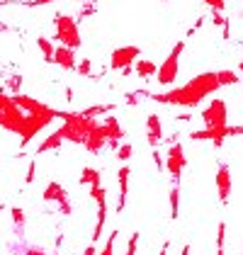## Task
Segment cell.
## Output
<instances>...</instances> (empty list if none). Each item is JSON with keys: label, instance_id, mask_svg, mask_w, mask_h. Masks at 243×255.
I'll return each mask as SVG.
<instances>
[{"label": "cell", "instance_id": "36", "mask_svg": "<svg viewBox=\"0 0 243 255\" xmlns=\"http://www.w3.org/2000/svg\"><path fill=\"white\" fill-rule=\"evenodd\" d=\"M34 173H37V163L32 160V163H29V170H27V177H24V180H27V185L34 180Z\"/></svg>", "mask_w": 243, "mask_h": 255}, {"label": "cell", "instance_id": "35", "mask_svg": "<svg viewBox=\"0 0 243 255\" xmlns=\"http://www.w3.org/2000/svg\"><path fill=\"white\" fill-rule=\"evenodd\" d=\"M49 2H56V0H27L24 5L27 7H39V5H49Z\"/></svg>", "mask_w": 243, "mask_h": 255}, {"label": "cell", "instance_id": "1", "mask_svg": "<svg viewBox=\"0 0 243 255\" xmlns=\"http://www.w3.org/2000/svg\"><path fill=\"white\" fill-rule=\"evenodd\" d=\"M222 85L217 78V71H207V73L190 78L180 88H173V90H165V93H153V95H146V98H151L153 102H161V105H173V107H197V105H202L204 98H209Z\"/></svg>", "mask_w": 243, "mask_h": 255}, {"label": "cell", "instance_id": "5", "mask_svg": "<svg viewBox=\"0 0 243 255\" xmlns=\"http://www.w3.org/2000/svg\"><path fill=\"white\" fill-rule=\"evenodd\" d=\"M54 27H56V39L68 46V49H78L81 46V32H78V22L71 15H56L54 17Z\"/></svg>", "mask_w": 243, "mask_h": 255}, {"label": "cell", "instance_id": "10", "mask_svg": "<svg viewBox=\"0 0 243 255\" xmlns=\"http://www.w3.org/2000/svg\"><path fill=\"white\" fill-rule=\"evenodd\" d=\"M202 122L207 129H212V127H224L226 124V102L224 100H212L209 102V107L202 110Z\"/></svg>", "mask_w": 243, "mask_h": 255}, {"label": "cell", "instance_id": "8", "mask_svg": "<svg viewBox=\"0 0 243 255\" xmlns=\"http://www.w3.org/2000/svg\"><path fill=\"white\" fill-rule=\"evenodd\" d=\"M187 165V158H185V151H182L180 143H173L168 148V160H165V168L173 177V185H180V177H182V168Z\"/></svg>", "mask_w": 243, "mask_h": 255}, {"label": "cell", "instance_id": "4", "mask_svg": "<svg viewBox=\"0 0 243 255\" xmlns=\"http://www.w3.org/2000/svg\"><path fill=\"white\" fill-rule=\"evenodd\" d=\"M24 122H27V115L17 107V102L10 98V95L0 93V129L22 136V131H24Z\"/></svg>", "mask_w": 243, "mask_h": 255}, {"label": "cell", "instance_id": "7", "mask_svg": "<svg viewBox=\"0 0 243 255\" xmlns=\"http://www.w3.org/2000/svg\"><path fill=\"white\" fill-rule=\"evenodd\" d=\"M243 134V127H229V124H224V127H212V129H200V131H192L190 138L192 141H212L217 148H222L224 146V138L226 136H239Z\"/></svg>", "mask_w": 243, "mask_h": 255}, {"label": "cell", "instance_id": "13", "mask_svg": "<svg viewBox=\"0 0 243 255\" xmlns=\"http://www.w3.org/2000/svg\"><path fill=\"white\" fill-rule=\"evenodd\" d=\"M217 192H219L222 204H226L229 195H231V170H229V165H219V170H217Z\"/></svg>", "mask_w": 243, "mask_h": 255}, {"label": "cell", "instance_id": "11", "mask_svg": "<svg viewBox=\"0 0 243 255\" xmlns=\"http://www.w3.org/2000/svg\"><path fill=\"white\" fill-rule=\"evenodd\" d=\"M100 131L102 136L107 138V143L110 146H120V141L124 138V129L120 127V122L117 117H105L100 122Z\"/></svg>", "mask_w": 243, "mask_h": 255}, {"label": "cell", "instance_id": "9", "mask_svg": "<svg viewBox=\"0 0 243 255\" xmlns=\"http://www.w3.org/2000/svg\"><path fill=\"white\" fill-rule=\"evenodd\" d=\"M139 54H141V49L134 46V44H129V46H117V49L112 51L110 68H112V71H124V68H129L134 61L139 59Z\"/></svg>", "mask_w": 243, "mask_h": 255}, {"label": "cell", "instance_id": "6", "mask_svg": "<svg viewBox=\"0 0 243 255\" xmlns=\"http://www.w3.org/2000/svg\"><path fill=\"white\" fill-rule=\"evenodd\" d=\"M182 51H185V41H178V44L173 46V51L168 54V59L158 66V71H156V80H158L161 85H173V83H175L178 71H180V54Z\"/></svg>", "mask_w": 243, "mask_h": 255}, {"label": "cell", "instance_id": "12", "mask_svg": "<svg viewBox=\"0 0 243 255\" xmlns=\"http://www.w3.org/2000/svg\"><path fill=\"white\" fill-rule=\"evenodd\" d=\"M54 63L63 68V71H76V49H68V46H56L54 49Z\"/></svg>", "mask_w": 243, "mask_h": 255}, {"label": "cell", "instance_id": "39", "mask_svg": "<svg viewBox=\"0 0 243 255\" xmlns=\"http://www.w3.org/2000/svg\"><path fill=\"white\" fill-rule=\"evenodd\" d=\"M83 255H95V243H93V246H88V248H85V253Z\"/></svg>", "mask_w": 243, "mask_h": 255}, {"label": "cell", "instance_id": "30", "mask_svg": "<svg viewBox=\"0 0 243 255\" xmlns=\"http://www.w3.org/2000/svg\"><path fill=\"white\" fill-rule=\"evenodd\" d=\"M136 246H139V234H134L129 238V246H126V253L124 255H136Z\"/></svg>", "mask_w": 243, "mask_h": 255}, {"label": "cell", "instance_id": "45", "mask_svg": "<svg viewBox=\"0 0 243 255\" xmlns=\"http://www.w3.org/2000/svg\"><path fill=\"white\" fill-rule=\"evenodd\" d=\"M163 2H165V0H163Z\"/></svg>", "mask_w": 243, "mask_h": 255}, {"label": "cell", "instance_id": "22", "mask_svg": "<svg viewBox=\"0 0 243 255\" xmlns=\"http://www.w3.org/2000/svg\"><path fill=\"white\" fill-rule=\"evenodd\" d=\"M37 46L41 49L44 61H46V63H54V44L46 39V37H39V39H37Z\"/></svg>", "mask_w": 243, "mask_h": 255}, {"label": "cell", "instance_id": "41", "mask_svg": "<svg viewBox=\"0 0 243 255\" xmlns=\"http://www.w3.org/2000/svg\"><path fill=\"white\" fill-rule=\"evenodd\" d=\"M161 255H168V243L163 246V251H161Z\"/></svg>", "mask_w": 243, "mask_h": 255}, {"label": "cell", "instance_id": "19", "mask_svg": "<svg viewBox=\"0 0 243 255\" xmlns=\"http://www.w3.org/2000/svg\"><path fill=\"white\" fill-rule=\"evenodd\" d=\"M134 71H136V76L139 78H151V76H156V71H158V66L153 63V61H148V59H141V61H136V66H134Z\"/></svg>", "mask_w": 243, "mask_h": 255}, {"label": "cell", "instance_id": "38", "mask_svg": "<svg viewBox=\"0 0 243 255\" xmlns=\"http://www.w3.org/2000/svg\"><path fill=\"white\" fill-rule=\"evenodd\" d=\"M214 22H217V24H224V22H226V20H224V17H222V15L217 12V10H214Z\"/></svg>", "mask_w": 243, "mask_h": 255}, {"label": "cell", "instance_id": "37", "mask_svg": "<svg viewBox=\"0 0 243 255\" xmlns=\"http://www.w3.org/2000/svg\"><path fill=\"white\" fill-rule=\"evenodd\" d=\"M153 160H156L158 170H163V160H161V153H158V151H153Z\"/></svg>", "mask_w": 243, "mask_h": 255}, {"label": "cell", "instance_id": "29", "mask_svg": "<svg viewBox=\"0 0 243 255\" xmlns=\"http://www.w3.org/2000/svg\"><path fill=\"white\" fill-rule=\"evenodd\" d=\"M90 197L95 199V202H100V199H107V190L105 187H90Z\"/></svg>", "mask_w": 243, "mask_h": 255}, {"label": "cell", "instance_id": "17", "mask_svg": "<svg viewBox=\"0 0 243 255\" xmlns=\"http://www.w3.org/2000/svg\"><path fill=\"white\" fill-rule=\"evenodd\" d=\"M105 219H107V199L98 202V221H95V231H93V243H98L105 231Z\"/></svg>", "mask_w": 243, "mask_h": 255}, {"label": "cell", "instance_id": "26", "mask_svg": "<svg viewBox=\"0 0 243 255\" xmlns=\"http://www.w3.org/2000/svg\"><path fill=\"white\" fill-rule=\"evenodd\" d=\"M117 236H120V231H112L110 238H107V243H105V248L98 255H115V241H117Z\"/></svg>", "mask_w": 243, "mask_h": 255}, {"label": "cell", "instance_id": "34", "mask_svg": "<svg viewBox=\"0 0 243 255\" xmlns=\"http://www.w3.org/2000/svg\"><path fill=\"white\" fill-rule=\"evenodd\" d=\"M61 207H59V214H71V212H73V209H71V202H68V199H63V202H59Z\"/></svg>", "mask_w": 243, "mask_h": 255}, {"label": "cell", "instance_id": "25", "mask_svg": "<svg viewBox=\"0 0 243 255\" xmlns=\"http://www.w3.org/2000/svg\"><path fill=\"white\" fill-rule=\"evenodd\" d=\"M131 156H134V146H131V143H122V146H117V158H120L122 163H126Z\"/></svg>", "mask_w": 243, "mask_h": 255}, {"label": "cell", "instance_id": "40", "mask_svg": "<svg viewBox=\"0 0 243 255\" xmlns=\"http://www.w3.org/2000/svg\"><path fill=\"white\" fill-rule=\"evenodd\" d=\"M180 255H190V246H185V248H182V253Z\"/></svg>", "mask_w": 243, "mask_h": 255}, {"label": "cell", "instance_id": "2", "mask_svg": "<svg viewBox=\"0 0 243 255\" xmlns=\"http://www.w3.org/2000/svg\"><path fill=\"white\" fill-rule=\"evenodd\" d=\"M12 100L17 102V107L27 115L24 131H22V136H20V146L24 148L41 129H46L54 119H59V110H54V107H49V105H44V102H39V100H34V98H27V95H15Z\"/></svg>", "mask_w": 243, "mask_h": 255}, {"label": "cell", "instance_id": "16", "mask_svg": "<svg viewBox=\"0 0 243 255\" xmlns=\"http://www.w3.org/2000/svg\"><path fill=\"white\" fill-rule=\"evenodd\" d=\"M41 197H44V202H63V199H68V195H66V187H63V185H59V182H49V185L44 187Z\"/></svg>", "mask_w": 243, "mask_h": 255}, {"label": "cell", "instance_id": "18", "mask_svg": "<svg viewBox=\"0 0 243 255\" xmlns=\"http://www.w3.org/2000/svg\"><path fill=\"white\" fill-rule=\"evenodd\" d=\"M61 143H63V136H61L59 129H56L54 134H49V136H46L39 143V148H37V156H39V153H46V151H56V148H61Z\"/></svg>", "mask_w": 243, "mask_h": 255}, {"label": "cell", "instance_id": "31", "mask_svg": "<svg viewBox=\"0 0 243 255\" xmlns=\"http://www.w3.org/2000/svg\"><path fill=\"white\" fill-rule=\"evenodd\" d=\"M20 253H22V255H46V251H41V248H34V246H27V248H22Z\"/></svg>", "mask_w": 243, "mask_h": 255}, {"label": "cell", "instance_id": "21", "mask_svg": "<svg viewBox=\"0 0 243 255\" xmlns=\"http://www.w3.org/2000/svg\"><path fill=\"white\" fill-rule=\"evenodd\" d=\"M180 214V185H173L170 187V216L178 219Z\"/></svg>", "mask_w": 243, "mask_h": 255}, {"label": "cell", "instance_id": "27", "mask_svg": "<svg viewBox=\"0 0 243 255\" xmlns=\"http://www.w3.org/2000/svg\"><path fill=\"white\" fill-rule=\"evenodd\" d=\"M12 219H15L17 231H22V226H24V212H22L20 207H12Z\"/></svg>", "mask_w": 243, "mask_h": 255}, {"label": "cell", "instance_id": "33", "mask_svg": "<svg viewBox=\"0 0 243 255\" xmlns=\"http://www.w3.org/2000/svg\"><path fill=\"white\" fill-rule=\"evenodd\" d=\"M20 85H22L20 76H12V78L7 80V88H10V90H20Z\"/></svg>", "mask_w": 243, "mask_h": 255}, {"label": "cell", "instance_id": "32", "mask_svg": "<svg viewBox=\"0 0 243 255\" xmlns=\"http://www.w3.org/2000/svg\"><path fill=\"white\" fill-rule=\"evenodd\" d=\"M202 2H207V5H209L212 10H217V12H222V10H224V5H226L224 0H202Z\"/></svg>", "mask_w": 243, "mask_h": 255}, {"label": "cell", "instance_id": "23", "mask_svg": "<svg viewBox=\"0 0 243 255\" xmlns=\"http://www.w3.org/2000/svg\"><path fill=\"white\" fill-rule=\"evenodd\" d=\"M110 110H115V105H93V107L83 110V115L90 119H98V117H102V115H107Z\"/></svg>", "mask_w": 243, "mask_h": 255}, {"label": "cell", "instance_id": "24", "mask_svg": "<svg viewBox=\"0 0 243 255\" xmlns=\"http://www.w3.org/2000/svg\"><path fill=\"white\" fill-rule=\"evenodd\" d=\"M217 78H219V85H236L239 83V76L234 71H217Z\"/></svg>", "mask_w": 243, "mask_h": 255}, {"label": "cell", "instance_id": "3", "mask_svg": "<svg viewBox=\"0 0 243 255\" xmlns=\"http://www.w3.org/2000/svg\"><path fill=\"white\" fill-rule=\"evenodd\" d=\"M59 119H63V124L59 127V134L63 136V141H71L78 146H85L90 134L100 127L98 119L85 117L83 112H59Z\"/></svg>", "mask_w": 243, "mask_h": 255}, {"label": "cell", "instance_id": "43", "mask_svg": "<svg viewBox=\"0 0 243 255\" xmlns=\"http://www.w3.org/2000/svg\"><path fill=\"white\" fill-rule=\"evenodd\" d=\"M241 76H243V61H241Z\"/></svg>", "mask_w": 243, "mask_h": 255}, {"label": "cell", "instance_id": "44", "mask_svg": "<svg viewBox=\"0 0 243 255\" xmlns=\"http://www.w3.org/2000/svg\"><path fill=\"white\" fill-rule=\"evenodd\" d=\"M81 2H85V0H81Z\"/></svg>", "mask_w": 243, "mask_h": 255}, {"label": "cell", "instance_id": "28", "mask_svg": "<svg viewBox=\"0 0 243 255\" xmlns=\"http://www.w3.org/2000/svg\"><path fill=\"white\" fill-rule=\"evenodd\" d=\"M90 66H93L90 59H83L81 63L76 66V73H78V76H90Z\"/></svg>", "mask_w": 243, "mask_h": 255}, {"label": "cell", "instance_id": "15", "mask_svg": "<svg viewBox=\"0 0 243 255\" xmlns=\"http://www.w3.org/2000/svg\"><path fill=\"white\" fill-rule=\"evenodd\" d=\"M129 175H131V168L122 165L117 170V180H120V202H117V212H124L126 207V195H129Z\"/></svg>", "mask_w": 243, "mask_h": 255}, {"label": "cell", "instance_id": "42", "mask_svg": "<svg viewBox=\"0 0 243 255\" xmlns=\"http://www.w3.org/2000/svg\"><path fill=\"white\" fill-rule=\"evenodd\" d=\"M217 255H224V248H219V251H217Z\"/></svg>", "mask_w": 243, "mask_h": 255}, {"label": "cell", "instance_id": "20", "mask_svg": "<svg viewBox=\"0 0 243 255\" xmlns=\"http://www.w3.org/2000/svg\"><path fill=\"white\" fill-rule=\"evenodd\" d=\"M100 182H102L100 170H95V168H83V173H81V185L100 187Z\"/></svg>", "mask_w": 243, "mask_h": 255}, {"label": "cell", "instance_id": "14", "mask_svg": "<svg viewBox=\"0 0 243 255\" xmlns=\"http://www.w3.org/2000/svg\"><path fill=\"white\" fill-rule=\"evenodd\" d=\"M146 138L151 146H158L163 141V124L158 115H148V119H146Z\"/></svg>", "mask_w": 243, "mask_h": 255}]
</instances>
